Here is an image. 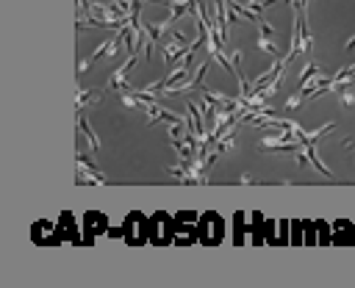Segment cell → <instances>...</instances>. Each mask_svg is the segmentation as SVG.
Here are the masks:
<instances>
[{"mask_svg": "<svg viewBox=\"0 0 355 288\" xmlns=\"http://www.w3.org/2000/svg\"><path fill=\"white\" fill-rule=\"evenodd\" d=\"M189 47H191V44H180V42L169 39V42L164 44V58H166V66H175V61H178V58H183V55L189 53Z\"/></svg>", "mask_w": 355, "mask_h": 288, "instance_id": "cell-1", "label": "cell"}, {"mask_svg": "<svg viewBox=\"0 0 355 288\" xmlns=\"http://www.w3.org/2000/svg\"><path fill=\"white\" fill-rule=\"evenodd\" d=\"M86 102H100V91L97 89H78V111H86Z\"/></svg>", "mask_w": 355, "mask_h": 288, "instance_id": "cell-2", "label": "cell"}, {"mask_svg": "<svg viewBox=\"0 0 355 288\" xmlns=\"http://www.w3.org/2000/svg\"><path fill=\"white\" fill-rule=\"evenodd\" d=\"M78 125H80V130H83V136L89 138V144H92V150L97 152L100 150V138L94 136V130H92V125L86 122V116H83V111H78Z\"/></svg>", "mask_w": 355, "mask_h": 288, "instance_id": "cell-3", "label": "cell"}, {"mask_svg": "<svg viewBox=\"0 0 355 288\" xmlns=\"http://www.w3.org/2000/svg\"><path fill=\"white\" fill-rule=\"evenodd\" d=\"M258 50H263V53H269V55H275V58H280V53H277V47L272 44V39L269 36H258Z\"/></svg>", "mask_w": 355, "mask_h": 288, "instance_id": "cell-4", "label": "cell"}, {"mask_svg": "<svg viewBox=\"0 0 355 288\" xmlns=\"http://www.w3.org/2000/svg\"><path fill=\"white\" fill-rule=\"evenodd\" d=\"M311 75H319V66H316L313 61H308V64L302 66V72H300V89L308 83V78H311Z\"/></svg>", "mask_w": 355, "mask_h": 288, "instance_id": "cell-5", "label": "cell"}, {"mask_svg": "<svg viewBox=\"0 0 355 288\" xmlns=\"http://www.w3.org/2000/svg\"><path fill=\"white\" fill-rule=\"evenodd\" d=\"M233 147H236V138H233V133H230V136H225V138H219V141H216V147H214V150H216V152H222V155H225V152H230V150H233Z\"/></svg>", "mask_w": 355, "mask_h": 288, "instance_id": "cell-6", "label": "cell"}, {"mask_svg": "<svg viewBox=\"0 0 355 288\" xmlns=\"http://www.w3.org/2000/svg\"><path fill=\"white\" fill-rule=\"evenodd\" d=\"M341 105H347V108H355V91L347 86V89H341Z\"/></svg>", "mask_w": 355, "mask_h": 288, "instance_id": "cell-7", "label": "cell"}, {"mask_svg": "<svg viewBox=\"0 0 355 288\" xmlns=\"http://www.w3.org/2000/svg\"><path fill=\"white\" fill-rule=\"evenodd\" d=\"M302 100H305V97H302V94H300V91H297V94H291V97H288V100H286V111H294V108H297V105H300V102H302Z\"/></svg>", "mask_w": 355, "mask_h": 288, "instance_id": "cell-8", "label": "cell"}, {"mask_svg": "<svg viewBox=\"0 0 355 288\" xmlns=\"http://www.w3.org/2000/svg\"><path fill=\"white\" fill-rule=\"evenodd\" d=\"M258 28H261V33H263V36H272V33H275L272 22H266V19H261V25H258Z\"/></svg>", "mask_w": 355, "mask_h": 288, "instance_id": "cell-9", "label": "cell"}, {"mask_svg": "<svg viewBox=\"0 0 355 288\" xmlns=\"http://www.w3.org/2000/svg\"><path fill=\"white\" fill-rule=\"evenodd\" d=\"M86 69H92V61H89V58H80V61H78V75H83Z\"/></svg>", "mask_w": 355, "mask_h": 288, "instance_id": "cell-10", "label": "cell"}]
</instances>
